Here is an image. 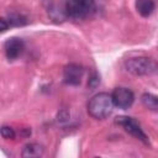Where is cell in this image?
I'll return each mask as SVG.
<instances>
[{
    "instance_id": "cell-8",
    "label": "cell",
    "mask_w": 158,
    "mask_h": 158,
    "mask_svg": "<svg viewBox=\"0 0 158 158\" xmlns=\"http://www.w3.org/2000/svg\"><path fill=\"white\" fill-rule=\"evenodd\" d=\"M154 1L153 0H136V10L142 17H148L154 11Z\"/></svg>"
},
{
    "instance_id": "cell-12",
    "label": "cell",
    "mask_w": 158,
    "mask_h": 158,
    "mask_svg": "<svg viewBox=\"0 0 158 158\" xmlns=\"http://www.w3.org/2000/svg\"><path fill=\"white\" fill-rule=\"evenodd\" d=\"M1 136L5 139H14L15 136H16V133H15V131H14L12 127H10V126H2L1 127Z\"/></svg>"
},
{
    "instance_id": "cell-6",
    "label": "cell",
    "mask_w": 158,
    "mask_h": 158,
    "mask_svg": "<svg viewBox=\"0 0 158 158\" xmlns=\"http://www.w3.org/2000/svg\"><path fill=\"white\" fill-rule=\"evenodd\" d=\"M83 75H84V68L79 64L70 63V64L64 67L63 79H64V83L67 85H73V86L80 85Z\"/></svg>"
},
{
    "instance_id": "cell-9",
    "label": "cell",
    "mask_w": 158,
    "mask_h": 158,
    "mask_svg": "<svg viewBox=\"0 0 158 158\" xmlns=\"http://www.w3.org/2000/svg\"><path fill=\"white\" fill-rule=\"evenodd\" d=\"M43 153V148L42 146H40L38 143H27L23 149L21 156L22 157H40Z\"/></svg>"
},
{
    "instance_id": "cell-1",
    "label": "cell",
    "mask_w": 158,
    "mask_h": 158,
    "mask_svg": "<svg viewBox=\"0 0 158 158\" xmlns=\"http://www.w3.org/2000/svg\"><path fill=\"white\" fill-rule=\"evenodd\" d=\"M114 101L111 94L99 93L94 95L88 102V114L96 120H104L109 117L114 110Z\"/></svg>"
},
{
    "instance_id": "cell-13",
    "label": "cell",
    "mask_w": 158,
    "mask_h": 158,
    "mask_svg": "<svg viewBox=\"0 0 158 158\" xmlns=\"http://www.w3.org/2000/svg\"><path fill=\"white\" fill-rule=\"evenodd\" d=\"M0 23H1V31H2V32H5V31L7 30V27L10 26L9 22H7V20H6L5 17H1V19H0Z\"/></svg>"
},
{
    "instance_id": "cell-10",
    "label": "cell",
    "mask_w": 158,
    "mask_h": 158,
    "mask_svg": "<svg viewBox=\"0 0 158 158\" xmlns=\"http://www.w3.org/2000/svg\"><path fill=\"white\" fill-rule=\"evenodd\" d=\"M141 101L147 109H149L152 111H158V95L144 93L141 96Z\"/></svg>"
},
{
    "instance_id": "cell-4",
    "label": "cell",
    "mask_w": 158,
    "mask_h": 158,
    "mask_svg": "<svg viewBox=\"0 0 158 158\" xmlns=\"http://www.w3.org/2000/svg\"><path fill=\"white\" fill-rule=\"evenodd\" d=\"M116 123L120 125L132 137H135L136 139L141 141L143 144H146V146L149 144V139H148L147 135L143 132V130L141 128L139 123L136 120H133L132 117H128V116H118V117H116Z\"/></svg>"
},
{
    "instance_id": "cell-7",
    "label": "cell",
    "mask_w": 158,
    "mask_h": 158,
    "mask_svg": "<svg viewBox=\"0 0 158 158\" xmlns=\"http://www.w3.org/2000/svg\"><path fill=\"white\" fill-rule=\"evenodd\" d=\"M25 49V43L21 38L19 37H11L7 38L4 43V51L5 56L9 60H15L21 56V53Z\"/></svg>"
},
{
    "instance_id": "cell-11",
    "label": "cell",
    "mask_w": 158,
    "mask_h": 158,
    "mask_svg": "<svg viewBox=\"0 0 158 158\" xmlns=\"http://www.w3.org/2000/svg\"><path fill=\"white\" fill-rule=\"evenodd\" d=\"M6 20H7L10 26H23V25H26L28 22L27 17L23 16L22 14H20V12H11V14H9Z\"/></svg>"
},
{
    "instance_id": "cell-5",
    "label": "cell",
    "mask_w": 158,
    "mask_h": 158,
    "mask_svg": "<svg viewBox=\"0 0 158 158\" xmlns=\"http://www.w3.org/2000/svg\"><path fill=\"white\" fill-rule=\"evenodd\" d=\"M111 98H112L114 105L122 110L131 107L135 101V94L132 93V90L127 88H122V86L115 88L114 91L111 93Z\"/></svg>"
},
{
    "instance_id": "cell-2",
    "label": "cell",
    "mask_w": 158,
    "mask_h": 158,
    "mask_svg": "<svg viewBox=\"0 0 158 158\" xmlns=\"http://www.w3.org/2000/svg\"><path fill=\"white\" fill-rule=\"evenodd\" d=\"M95 10L94 0H65L63 14L72 20H83Z\"/></svg>"
},
{
    "instance_id": "cell-3",
    "label": "cell",
    "mask_w": 158,
    "mask_h": 158,
    "mask_svg": "<svg viewBox=\"0 0 158 158\" xmlns=\"http://www.w3.org/2000/svg\"><path fill=\"white\" fill-rule=\"evenodd\" d=\"M125 69L137 77L152 75L158 72V64L154 59L149 57H132L125 62Z\"/></svg>"
}]
</instances>
